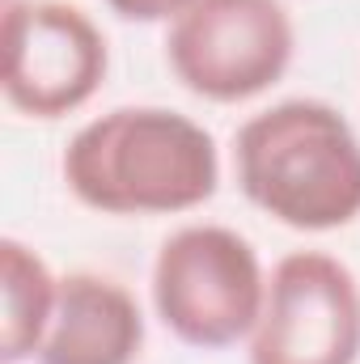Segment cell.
Returning <instances> with one entry per match:
<instances>
[{"instance_id":"1","label":"cell","mask_w":360,"mask_h":364,"mask_svg":"<svg viewBox=\"0 0 360 364\" xmlns=\"http://www.w3.org/2000/svg\"><path fill=\"white\" fill-rule=\"evenodd\" d=\"M68 191L102 216H179L221 186V153L203 123L170 106H119L64 149Z\"/></svg>"},{"instance_id":"2","label":"cell","mask_w":360,"mask_h":364,"mask_svg":"<svg viewBox=\"0 0 360 364\" xmlns=\"http://www.w3.org/2000/svg\"><path fill=\"white\" fill-rule=\"evenodd\" d=\"M242 195L271 220L331 233L360 216V136L318 97H288L250 114L233 136Z\"/></svg>"},{"instance_id":"3","label":"cell","mask_w":360,"mask_h":364,"mask_svg":"<svg viewBox=\"0 0 360 364\" xmlns=\"http://www.w3.org/2000/svg\"><path fill=\"white\" fill-rule=\"evenodd\" d=\"M268 296L259 250L229 225H182L153 259V309L162 326L199 352L246 343Z\"/></svg>"},{"instance_id":"4","label":"cell","mask_w":360,"mask_h":364,"mask_svg":"<svg viewBox=\"0 0 360 364\" xmlns=\"http://www.w3.org/2000/svg\"><path fill=\"white\" fill-rule=\"evenodd\" d=\"M297 26L284 0H186L166 21V64L203 102H250L292 64Z\"/></svg>"},{"instance_id":"5","label":"cell","mask_w":360,"mask_h":364,"mask_svg":"<svg viewBox=\"0 0 360 364\" xmlns=\"http://www.w3.org/2000/svg\"><path fill=\"white\" fill-rule=\"evenodd\" d=\"M0 90L26 119H64L102 90L106 34L68 0H9L0 21Z\"/></svg>"},{"instance_id":"6","label":"cell","mask_w":360,"mask_h":364,"mask_svg":"<svg viewBox=\"0 0 360 364\" xmlns=\"http://www.w3.org/2000/svg\"><path fill=\"white\" fill-rule=\"evenodd\" d=\"M250 364H356L360 284L327 250H292L268 272L263 314L246 339Z\"/></svg>"},{"instance_id":"7","label":"cell","mask_w":360,"mask_h":364,"mask_svg":"<svg viewBox=\"0 0 360 364\" xmlns=\"http://www.w3.org/2000/svg\"><path fill=\"white\" fill-rule=\"evenodd\" d=\"M144 352L140 301L110 275H60V301L38 364H136Z\"/></svg>"},{"instance_id":"8","label":"cell","mask_w":360,"mask_h":364,"mask_svg":"<svg viewBox=\"0 0 360 364\" xmlns=\"http://www.w3.org/2000/svg\"><path fill=\"white\" fill-rule=\"evenodd\" d=\"M60 301V275L17 237L0 242V364L34 360Z\"/></svg>"},{"instance_id":"9","label":"cell","mask_w":360,"mask_h":364,"mask_svg":"<svg viewBox=\"0 0 360 364\" xmlns=\"http://www.w3.org/2000/svg\"><path fill=\"white\" fill-rule=\"evenodd\" d=\"M110 13H119L123 21H170L186 0H102Z\"/></svg>"}]
</instances>
